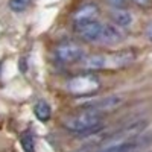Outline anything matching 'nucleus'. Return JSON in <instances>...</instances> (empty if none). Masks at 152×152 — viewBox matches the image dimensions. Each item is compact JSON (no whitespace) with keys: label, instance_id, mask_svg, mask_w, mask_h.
<instances>
[{"label":"nucleus","instance_id":"nucleus-1","mask_svg":"<svg viewBox=\"0 0 152 152\" xmlns=\"http://www.w3.org/2000/svg\"><path fill=\"white\" fill-rule=\"evenodd\" d=\"M102 123V116L99 113L94 111H87L78 116H72L64 120V126L67 129L73 132H79V134H91L100 128Z\"/></svg>","mask_w":152,"mask_h":152},{"label":"nucleus","instance_id":"nucleus-2","mask_svg":"<svg viewBox=\"0 0 152 152\" xmlns=\"http://www.w3.org/2000/svg\"><path fill=\"white\" fill-rule=\"evenodd\" d=\"M132 59V55L129 53H119L114 56H104V55H91L87 56L82 61V66L85 69H107L110 66H125Z\"/></svg>","mask_w":152,"mask_h":152},{"label":"nucleus","instance_id":"nucleus-3","mask_svg":"<svg viewBox=\"0 0 152 152\" xmlns=\"http://www.w3.org/2000/svg\"><path fill=\"white\" fill-rule=\"evenodd\" d=\"M123 104V97L122 96H108L102 99H94L90 102H85L82 107L87 111H94V113H107L111 110H116Z\"/></svg>","mask_w":152,"mask_h":152},{"label":"nucleus","instance_id":"nucleus-4","mask_svg":"<svg viewBox=\"0 0 152 152\" xmlns=\"http://www.w3.org/2000/svg\"><path fill=\"white\" fill-rule=\"evenodd\" d=\"M67 88L72 93H78V94L91 93L99 88V81L94 76H78V78H73L72 81H69Z\"/></svg>","mask_w":152,"mask_h":152},{"label":"nucleus","instance_id":"nucleus-5","mask_svg":"<svg viewBox=\"0 0 152 152\" xmlns=\"http://www.w3.org/2000/svg\"><path fill=\"white\" fill-rule=\"evenodd\" d=\"M102 26H104V23H99V21H90V23H84V24H76V34H78L85 41L97 43L99 35H100V32H102Z\"/></svg>","mask_w":152,"mask_h":152},{"label":"nucleus","instance_id":"nucleus-6","mask_svg":"<svg viewBox=\"0 0 152 152\" xmlns=\"http://www.w3.org/2000/svg\"><path fill=\"white\" fill-rule=\"evenodd\" d=\"M82 55H84V50L78 44H73V43H66V44H61L59 47H56V56L62 62L79 61Z\"/></svg>","mask_w":152,"mask_h":152},{"label":"nucleus","instance_id":"nucleus-7","mask_svg":"<svg viewBox=\"0 0 152 152\" xmlns=\"http://www.w3.org/2000/svg\"><path fill=\"white\" fill-rule=\"evenodd\" d=\"M122 38H123V32L120 31V28L114 26V24H104L97 43H102V44H116V43L122 41Z\"/></svg>","mask_w":152,"mask_h":152},{"label":"nucleus","instance_id":"nucleus-8","mask_svg":"<svg viewBox=\"0 0 152 152\" xmlns=\"http://www.w3.org/2000/svg\"><path fill=\"white\" fill-rule=\"evenodd\" d=\"M97 6L93 3H87L84 6H81L78 11L73 14V20L76 24H84V23H90L94 21V17L97 15Z\"/></svg>","mask_w":152,"mask_h":152},{"label":"nucleus","instance_id":"nucleus-9","mask_svg":"<svg viewBox=\"0 0 152 152\" xmlns=\"http://www.w3.org/2000/svg\"><path fill=\"white\" fill-rule=\"evenodd\" d=\"M111 18L114 21V26L117 28H128L132 24V14L126 9H116L113 11Z\"/></svg>","mask_w":152,"mask_h":152},{"label":"nucleus","instance_id":"nucleus-10","mask_svg":"<svg viewBox=\"0 0 152 152\" xmlns=\"http://www.w3.org/2000/svg\"><path fill=\"white\" fill-rule=\"evenodd\" d=\"M137 145L132 142H114L108 143L102 149H99L97 152H132Z\"/></svg>","mask_w":152,"mask_h":152},{"label":"nucleus","instance_id":"nucleus-11","mask_svg":"<svg viewBox=\"0 0 152 152\" xmlns=\"http://www.w3.org/2000/svg\"><path fill=\"white\" fill-rule=\"evenodd\" d=\"M34 113H35V116H37L38 119H40V120L46 122V120H49V119H50L52 110H50V107H49V104H47V102L41 100V102H38V104L34 107Z\"/></svg>","mask_w":152,"mask_h":152},{"label":"nucleus","instance_id":"nucleus-12","mask_svg":"<svg viewBox=\"0 0 152 152\" xmlns=\"http://www.w3.org/2000/svg\"><path fill=\"white\" fill-rule=\"evenodd\" d=\"M32 3V0H9V8L14 12H23L26 11Z\"/></svg>","mask_w":152,"mask_h":152},{"label":"nucleus","instance_id":"nucleus-13","mask_svg":"<svg viewBox=\"0 0 152 152\" xmlns=\"http://www.w3.org/2000/svg\"><path fill=\"white\" fill-rule=\"evenodd\" d=\"M21 146L24 149V152H34L35 151V142H34V137L31 134H24L21 137Z\"/></svg>","mask_w":152,"mask_h":152},{"label":"nucleus","instance_id":"nucleus-14","mask_svg":"<svg viewBox=\"0 0 152 152\" xmlns=\"http://www.w3.org/2000/svg\"><path fill=\"white\" fill-rule=\"evenodd\" d=\"M107 2H108L113 8H116V9H125L126 6H128L129 0H107Z\"/></svg>","mask_w":152,"mask_h":152},{"label":"nucleus","instance_id":"nucleus-15","mask_svg":"<svg viewBox=\"0 0 152 152\" xmlns=\"http://www.w3.org/2000/svg\"><path fill=\"white\" fill-rule=\"evenodd\" d=\"M132 2H135L137 5H140V6H149L152 3V0H132Z\"/></svg>","mask_w":152,"mask_h":152},{"label":"nucleus","instance_id":"nucleus-16","mask_svg":"<svg viewBox=\"0 0 152 152\" xmlns=\"http://www.w3.org/2000/svg\"><path fill=\"white\" fill-rule=\"evenodd\" d=\"M146 35H148V38L152 41V23L148 26V29H146Z\"/></svg>","mask_w":152,"mask_h":152},{"label":"nucleus","instance_id":"nucleus-17","mask_svg":"<svg viewBox=\"0 0 152 152\" xmlns=\"http://www.w3.org/2000/svg\"><path fill=\"white\" fill-rule=\"evenodd\" d=\"M20 69H21V72H24V70L28 69V67H24V59H21V61H20Z\"/></svg>","mask_w":152,"mask_h":152}]
</instances>
